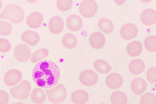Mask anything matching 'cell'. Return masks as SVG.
Masks as SVG:
<instances>
[{
  "label": "cell",
  "instance_id": "33",
  "mask_svg": "<svg viewBox=\"0 0 156 104\" xmlns=\"http://www.w3.org/2000/svg\"><path fill=\"white\" fill-rule=\"evenodd\" d=\"M8 94L4 91L0 90V104H7L9 101Z\"/></svg>",
  "mask_w": 156,
  "mask_h": 104
},
{
  "label": "cell",
  "instance_id": "6",
  "mask_svg": "<svg viewBox=\"0 0 156 104\" xmlns=\"http://www.w3.org/2000/svg\"><path fill=\"white\" fill-rule=\"evenodd\" d=\"M14 56L19 62L24 63L29 61L31 57V51L27 45L21 44L17 45L13 51Z\"/></svg>",
  "mask_w": 156,
  "mask_h": 104
},
{
  "label": "cell",
  "instance_id": "19",
  "mask_svg": "<svg viewBox=\"0 0 156 104\" xmlns=\"http://www.w3.org/2000/svg\"><path fill=\"white\" fill-rule=\"evenodd\" d=\"M126 49L127 53L129 56L135 57L140 54L143 49L142 44L139 42L134 41L128 45Z\"/></svg>",
  "mask_w": 156,
  "mask_h": 104
},
{
  "label": "cell",
  "instance_id": "2",
  "mask_svg": "<svg viewBox=\"0 0 156 104\" xmlns=\"http://www.w3.org/2000/svg\"><path fill=\"white\" fill-rule=\"evenodd\" d=\"M24 12L20 6L14 4L9 5L0 14V19L8 20L12 23L18 24L24 19Z\"/></svg>",
  "mask_w": 156,
  "mask_h": 104
},
{
  "label": "cell",
  "instance_id": "18",
  "mask_svg": "<svg viewBox=\"0 0 156 104\" xmlns=\"http://www.w3.org/2000/svg\"><path fill=\"white\" fill-rule=\"evenodd\" d=\"M145 64L144 61L140 59L132 60L129 64V70L132 74L137 75L141 74L145 69Z\"/></svg>",
  "mask_w": 156,
  "mask_h": 104
},
{
  "label": "cell",
  "instance_id": "1",
  "mask_svg": "<svg viewBox=\"0 0 156 104\" xmlns=\"http://www.w3.org/2000/svg\"><path fill=\"white\" fill-rule=\"evenodd\" d=\"M60 72L57 65L53 61L44 60L37 63L33 71L34 83L41 88H48L58 83Z\"/></svg>",
  "mask_w": 156,
  "mask_h": 104
},
{
  "label": "cell",
  "instance_id": "17",
  "mask_svg": "<svg viewBox=\"0 0 156 104\" xmlns=\"http://www.w3.org/2000/svg\"><path fill=\"white\" fill-rule=\"evenodd\" d=\"M147 87L146 81L141 78H137L132 82L131 88L133 92L136 95H140L144 92Z\"/></svg>",
  "mask_w": 156,
  "mask_h": 104
},
{
  "label": "cell",
  "instance_id": "20",
  "mask_svg": "<svg viewBox=\"0 0 156 104\" xmlns=\"http://www.w3.org/2000/svg\"><path fill=\"white\" fill-rule=\"evenodd\" d=\"M89 94L86 91L83 90L75 91L71 96V100L75 104H84L89 99Z\"/></svg>",
  "mask_w": 156,
  "mask_h": 104
},
{
  "label": "cell",
  "instance_id": "15",
  "mask_svg": "<svg viewBox=\"0 0 156 104\" xmlns=\"http://www.w3.org/2000/svg\"><path fill=\"white\" fill-rule=\"evenodd\" d=\"M44 20L43 15L38 12L32 13L28 17L27 23L29 26L33 29L40 28Z\"/></svg>",
  "mask_w": 156,
  "mask_h": 104
},
{
  "label": "cell",
  "instance_id": "8",
  "mask_svg": "<svg viewBox=\"0 0 156 104\" xmlns=\"http://www.w3.org/2000/svg\"><path fill=\"white\" fill-rule=\"evenodd\" d=\"M22 76L20 71L16 69H12L5 74L4 77V82L8 86H14L21 81Z\"/></svg>",
  "mask_w": 156,
  "mask_h": 104
},
{
  "label": "cell",
  "instance_id": "29",
  "mask_svg": "<svg viewBox=\"0 0 156 104\" xmlns=\"http://www.w3.org/2000/svg\"><path fill=\"white\" fill-rule=\"evenodd\" d=\"M73 2L72 0L69 1H57V6L58 9L62 11L69 10L72 7Z\"/></svg>",
  "mask_w": 156,
  "mask_h": 104
},
{
  "label": "cell",
  "instance_id": "25",
  "mask_svg": "<svg viewBox=\"0 0 156 104\" xmlns=\"http://www.w3.org/2000/svg\"><path fill=\"white\" fill-rule=\"evenodd\" d=\"M112 104H126L128 98L126 95L121 91H117L113 93L110 97Z\"/></svg>",
  "mask_w": 156,
  "mask_h": 104
},
{
  "label": "cell",
  "instance_id": "26",
  "mask_svg": "<svg viewBox=\"0 0 156 104\" xmlns=\"http://www.w3.org/2000/svg\"><path fill=\"white\" fill-rule=\"evenodd\" d=\"M49 54L48 51L46 49H39L33 54L31 59V61L33 63H36L46 58Z\"/></svg>",
  "mask_w": 156,
  "mask_h": 104
},
{
  "label": "cell",
  "instance_id": "34",
  "mask_svg": "<svg viewBox=\"0 0 156 104\" xmlns=\"http://www.w3.org/2000/svg\"><path fill=\"white\" fill-rule=\"evenodd\" d=\"M2 6V1H0V10L1 9Z\"/></svg>",
  "mask_w": 156,
  "mask_h": 104
},
{
  "label": "cell",
  "instance_id": "14",
  "mask_svg": "<svg viewBox=\"0 0 156 104\" xmlns=\"http://www.w3.org/2000/svg\"><path fill=\"white\" fill-rule=\"evenodd\" d=\"M106 39L101 33L96 32L91 35L89 39V43L92 47L95 49H100L105 45Z\"/></svg>",
  "mask_w": 156,
  "mask_h": 104
},
{
  "label": "cell",
  "instance_id": "4",
  "mask_svg": "<svg viewBox=\"0 0 156 104\" xmlns=\"http://www.w3.org/2000/svg\"><path fill=\"white\" fill-rule=\"evenodd\" d=\"M31 89V85L28 81H23L18 85L11 89L10 93L13 98L18 100H23L29 96Z\"/></svg>",
  "mask_w": 156,
  "mask_h": 104
},
{
  "label": "cell",
  "instance_id": "23",
  "mask_svg": "<svg viewBox=\"0 0 156 104\" xmlns=\"http://www.w3.org/2000/svg\"><path fill=\"white\" fill-rule=\"evenodd\" d=\"M98 24V28L100 30L105 34H110L114 29L113 23L107 19H101L99 20Z\"/></svg>",
  "mask_w": 156,
  "mask_h": 104
},
{
  "label": "cell",
  "instance_id": "22",
  "mask_svg": "<svg viewBox=\"0 0 156 104\" xmlns=\"http://www.w3.org/2000/svg\"><path fill=\"white\" fill-rule=\"evenodd\" d=\"M95 70L100 73L105 74L109 72L111 68L109 64L106 61L102 59H98L94 64Z\"/></svg>",
  "mask_w": 156,
  "mask_h": 104
},
{
  "label": "cell",
  "instance_id": "30",
  "mask_svg": "<svg viewBox=\"0 0 156 104\" xmlns=\"http://www.w3.org/2000/svg\"><path fill=\"white\" fill-rule=\"evenodd\" d=\"M156 102L155 96L150 93L146 94L140 99L141 104H156Z\"/></svg>",
  "mask_w": 156,
  "mask_h": 104
},
{
  "label": "cell",
  "instance_id": "10",
  "mask_svg": "<svg viewBox=\"0 0 156 104\" xmlns=\"http://www.w3.org/2000/svg\"><path fill=\"white\" fill-rule=\"evenodd\" d=\"M68 29L72 32H77L80 30L83 26V22L79 16L72 15L69 16L66 20Z\"/></svg>",
  "mask_w": 156,
  "mask_h": 104
},
{
  "label": "cell",
  "instance_id": "32",
  "mask_svg": "<svg viewBox=\"0 0 156 104\" xmlns=\"http://www.w3.org/2000/svg\"><path fill=\"white\" fill-rule=\"evenodd\" d=\"M156 68H152L148 69L147 73L148 80L151 83H154L156 81Z\"/></svg>",
  "mask_w": 156,
  "mask_h": 104
},
{
  "label": "cell",
  "instance_id": "5",
  "mask_svg": "<svg viewBox=\"0 0 156 104\" xmlns=\"http://www.w3.org/2000/svg\"><path fill=\"white\" fill-rule=\"evenodd\" d=\"M98 9V4L96 1L93 0L83 1L79 7L80 14L86 18H90L94 16Z\"/></svg>",
  "mask_w": 156,
  "mask_h": 104
},
{
  "label": "cell",
  "instance_id": "28",
  "mask_svg": "<svg viewBox=\"0 0 156 104\" xmlns=\"http://www.w3.org/2000/svg\"><path fill=\"white\" fill-rule=\"evenodd\" d=\"M12 30V26L9 23L0 20V36H8L10 34Z\"/></svg>",
  "mask_w": 156,
  "mask_h": 104
},
{
  "label": "cell",
  "instance_id": "13",
  "mask_svg": "<svg viewBox=\"0 0 156 104\" xmlns=\"http://www.w3.org/2000/svg\"><path fill=\"white\" fill-rule=\"evenodd\" d=\"M48 27L52 33L55 34H59L63 31L64 28L63 21L58 17L54 16L49 21Z\"/></svg>",
  "mask_w": 156,
  "mask_h": 104
},
{
  "label": "cell",
  "instance_id": "16",
  "mask_svg": "<svg viewBox=\"0 0 156 104\" xmlns=\"http://www.w3.org/2000/svg\"><path fill=\"white\" fill-rule=\"evenodd\" d=\"M140 19L142 23L147 26H151L154 24L156 22L155 11L152 9H147L143 11Z\"/></svg>",
  "mask_w": 156,
  "mask_h": 104
},
{
  "label": "cell",
  "instance_id": "27",
  "mask_svg": "<svg viewBox=\"0 0 156 104\" xmlns=\"http://www.w3.org/2000/svg\"><path fill=\"white\" fill-rule=\"evenodd\" d=\"M144 46L146 50L150 52H154L156 50V37L151 35L147 37L144 41Z\"/></svg>",
  "mask_w": 156,
  "mask_h": 104
},
{
  "label": "cell",
  "instance_id": "24",
  "mask_svg": "<svg viewBox=\"0 0 156 104\" xmlns=\"http://www.w3.org/2000/svg\"><path fill=\"white\" fill-rule=\"evenodd\" d=\"M31 97L33 101L37 104H41L45 101V94L44 91L40 88L34 89L32 92Z\"/></svg>",
  "mask_w": 156,
  "mask_h": 104
},
{
  "label": "cell",
  "instance_id": "7",
  "mask_svg": "<svg viewBox=\"0 0 156 104\" xmlns=\"http://www.w3.org/2000/svg\"><path fill=\"white\" fill-rule=\"evenodd\" d=\"M79 79L83 85L90 86L94 85L97 83L98 77L97 74L93 71L86 70L81 73Z\"/></svg>",
  "mask_w": 156,
  "mask_h": 104
},
{
  "label": "cell",
  "instance_id": "35",
  "mask_svg": "<svg viewBox=\"0 0 156 104\" xmlns=\"http://www.w3.org/2000/svg\"><path fill=\"white\" fill-rule=\"evenodd\" d=\"M11 104H24L23 103L20 102H15L11 103Z\"/></svg>",
  "mask_w": 156,
  "mask_h": 104
},
{
  "label": "cell",
  "instance_id": "3",
  "mask_svg": "<svg viewBox=\"0 0 156 104\" xmlns=\"http://www.w3.org/2000/svg\"><path fill=\"white\" fill-rule=\"evenodd\" d=\"M45 92L50 102L55 104L62 102L67 95L66 88L62 84H59L52 88L46 90Z\"/></svg>",
  "mask_w": 156,
  "mask_h": 104
},
{
  "label": "cell",
  "instance_id": "31",
  "mask_svg": "<svg viewBox=\"0 0 156 104\" xmlns=\"http://www.w3.org/2000/svg\"><path fill=\"white\" fill-rule=\"evenodd\" d=\"M11 47L10 42L6 39L0 38V52L1 53H7L10 50Z\"/></svg>",
  "mask_w": 156,
  "mask_h": 104
},
{
  "label": "cell",
  "instance_id": "9",
  "mask_svg": "<svg viewBox=\"0 0 156 104\" xmlns=\"http://www.w3.org/2000/svg\"><path fill=\"white\" fill-rule=\"evenodd\" d=\"M138 30L136 26L132 23H127L121 28L120 33L122 37L126 40L135 38L137 35Z\"/></svg>",
  "mask_w": 156,
  "mask_h": 104
},
{
  "label": "cell",
  "instance_id": "21",
  "mask_svg": "<svg viewBox=\"0 0 156 104\" xmlns=\"http://www.w3.org/2000/svg\"><path fill=\"white\" fill-rule=\"evenodd\" d=\"M62 43L63 46L67 49H71L75 48L77 44L76 37L73 34L67 33L62 38Z\"/></svg>",
  "mask_w": 156,
  "mask_h": 104
},
{
  "label": "cell",
  "instance_id": "12",
  "mask_svg": "<svg viewBox=\"0 0 156 104\" xmlns=\"http://www.w3.org/2000/svg\"><path fill=\"white\" fill-rule=\"evenodd\" d=\"M22 41L31 46L37 44L40 41V35L37 32L30 30L26 31L21 36Z\"/></svg>",
  "mask_w": 156,
  "mask_h": 104
},
{
  "label": "cell",
  "instance_id": "11",
  "mask_svg": "<svg viewBox=\"0 0 156 104\" xmlns=\"http://www.w3.org/2000/svg\"><path fill=\"white\" fill-rule=\"evenodd\" d=\"M106 82L107 86L109 88L115 89L119 88L122 86L123 79L119 74L113 73L107 77Z\"/></svg>",
  "mask_w": 156,
  "mask_h": 104
}]
</instances>
